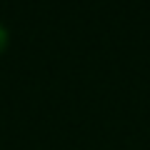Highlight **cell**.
Masks as SVG:
<instances>
[{"mask_svg": "<svg viewBox=\"0 0 150 150\" xmlns=\"http://www.w3.org/2000/svg\"><path fill=\"white\" fill-rule=\"evenodd\" d=\"M5 45H8V30H5V25L0 23V53L5 50Z\"/></svg>", "mask_w": 150, "mask_h": 150, "instance_id": "1", "label": "cell"}]
</instances>
